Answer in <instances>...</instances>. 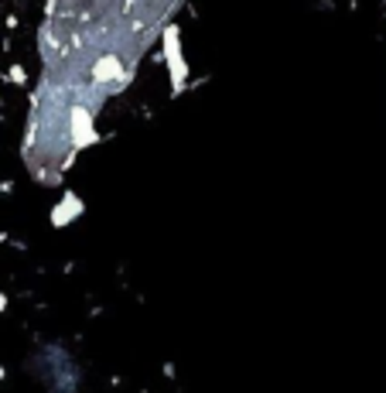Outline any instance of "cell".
<instances>
[{"label":"cell","mask_w":386,"mask_h":393,"mask_svg":"<svg viewBox=\"0 0 386 393\" xmlns=\"http://www.w3.org/2000/svg\"><path fill=\"white\" fill-rule=\"evenodd\" d=\"M164 58H168V72H171V82H175V96L185 89V79H188V65H185V55H182V31L178 24H168L164 28Z\"/></svg>","instance_id":"cell-1"},{"label":"cell","mask_w":386,"mask_h":393,"mask_svg":"<svg viewBox=\"0 0 386 393\" xmlns=\"http://www.w3.org/2000/svg\"><path fill=\"white\" fill-rule=\"evenodd\" d=\"M79 212H86V205H82V198L76 192H65L62 202L51 209V226H69L72 219H79Z\"/></svg>","instance_id":"cell-2"},{"label":"cell","mask_w":386,"mask_h":393,"mask_svg":"<svg viewBox=\"0 0 386 393\" xmlns=\"http://www.w3.org/2000/svg\"><path fill=\"white\" fill-rule=\"evenodd\" d=\"M10 79H14V82H24V69H21V65H14V69H10Z\"/></svg>","instance_id":"cell-3"},{"label":"cell","mask_w":386,"mask_h":393,"mask_svg":"<svg viewBox=\"0 0 386 393\" xmlns=\"http://www.w3.org/2000/svg\"><path fill=\"white\" fill-rule=\"evenodd\" d=\"M3 308H7V298H3V294H0V312H3Z\"/></svg>","instance_id":"cell-4"},{"label":"cell","mask_w":386,"mask_h":393,"mask_svg":"<svg viewBox=\"0 0 386 393\" xmlns=\"http://www.w3.org/2000/svg\"><path fill=\"white\" fill-rule=\"evenodd\" d=\"M0 380H3V369H0Z\"/></svg>","instance_id":"cell-5"}]
</instances>
